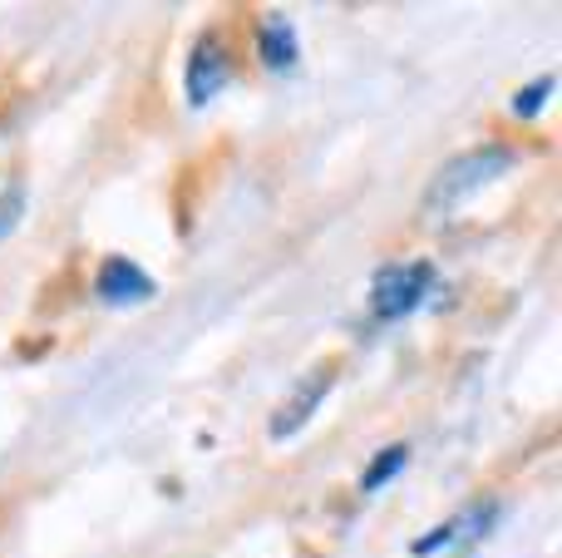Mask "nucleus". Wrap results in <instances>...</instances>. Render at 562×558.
I'll list each match as a JSON object with an SVG mask.
<instances>
[{"label": "nucleus", "mask_w": 562, "mask_h": 558, "mask_svg": "<svg viewBox=\"0 0 562 558\" xmlns=\"http://www.w3.org/2000/svg\"><path fill=\"white\" fill-rule=\"evenodd\" d=\"M514 164H518V154H514V144H504V138H488V144L464 148V154L445 158V164L435 168V178L425 183L419 213L449 217L454 208H464L474 193H484L488 183H498V178H504Z\"/></svg>", "instance_id": "1"}, {"label": "nucleus", "mask_w": 562, "mask_h": 558, "mask_svg": "<svg viewBox=\"0 0 562 558\" xmlns=\"http://www.w3.org/2000/svg\"><path fill=\"white\" fill-rule=\"evenodd\" d=\"M435 292V263L415 257V263H390L370 282V316L375 322H405L409 312H419V302Z\"/></svg>", "instance_id": "2"}, {"label": "nucleus", "mask_w": 562, "mask_h": 558, "mask_svg": "<svg viewBox=\"0 0 562 558\" xmlns=\"http://www.w3.org/2000/svg\"><path fill=\"white\" fill-rule=\"evenodd\" d=\"M227 79H233V45L223 40V30H203V35L193 40V55H188L183 65V94L193 109L213 104L217 94L227 89Z\"/></svg>", "instance_id": "3"}, {"label": "nucleus", "mask_w": 562, "mask_h": 558, "mask_svg": "<svg viewBox=\"0 0 562 558\" xmlns=\"http://www.w3.org/2000/svg\"><path fill=\"white\" fill-rule=\"evenodd\" d=\"M336 391V366H311L306 376H301L296 386H291V395L277 405L272 425H267V435L272 440H291V435H301L311 425V415L326 405V395Z\"/></svg>", "instance_id": "4"}, {"label": "nucleus", "mask_w": 562, "mask_h": 558, "mask_svg": "<svg viewBox=\"0 0 562 558\" xmlns=\"http://www.w3.org/2000/svg\"><path fill=\"white\" fill-rule=\"evenodd\" d=\"M154 292H158V282L124 253H109L94 267V297L104 306H144V302H154Z\"/></svg>", "instance_id": "5"}, {"label": "nucleus", "mask_w": 562, "mask_h": 558, "mask_svg": "<svg viewBox=\"0 0 562 558\" xmlns=\"http://www.w3.org/2000/svg\"><path fill=\"white\" fill-rule=\"evenodd\" d=\"M494 520H498V500H474L469 510H459L454 520H445V524H435L429 534H419L415 558H429V554L449 549V544H459V539H479V534L494 529Z\"/></svg>", "instance_id": "6"}, {"label": "nucleus", "mask_w": 562, "mask_h": 558, "mask_svg": "<svg viewBox=\"0 0 562 558\" xmlns=\"http://www.w3.org/2000/svg\"><path fill=\"white\" fill-rule=\"evenodd\" d=\"M252 45H257V59H262V69H272V75H291V69H296V59H301L296 25H291L281 10H267V15L257 20Z\"/></svg>", "instance_id": "7"}, {"label": "nucleus", "mask_w": 562, "mask_h": 558, "mask_svg": "<svg viewBox=\"0 0 562 558\" xmlns=\"http://www.w3.org/2000/svg\"><path fill=\"white\" fill-rule=\"evenodd\" d=\"M405 465H409V445L405 440H395V445H385V450L375 455V460L360 470V494H375V490H385L395 475H405Z\"/></svg>", "instance_id": "8"}, {"label": "nucleus", "mask_w": 562, "mask_h": 558, "mask_svg": "<svg viewBox=\"0 0 562 558\" xmlns=\"http://www.w3.org/2000/svg\"><path fill=\"white\" fill-rule=\"evenodd\" d=\"M553 89H558V79H553V75H538V79H528V85L514 94V104H508V109H514V119H524V124H533V119L548 109V99H553Z\"/></svg>", "instance_id": "9"}, {"label": "nucleus", "mask_w": 562, "mask_h": 558, "mask_svg": "<svg viewBox=\"0 0 562 558\" xmlns=\"http://www.w3.org/2000/svg\"><path fill=\"white\" fill-rule=\"evenodd\" d=\"M20 213H25V188H20V183L0 188V243H5V237L15 233Z\"/></svg>", "instance_id": "10"}]
</instances>
